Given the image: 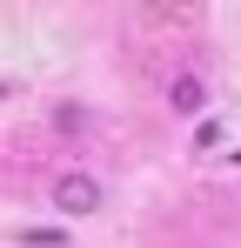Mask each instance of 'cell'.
Returning <instances> with one entry per match:
<instances>
[{
    "label": "cell",
    "mask_w": 241,
    "mask_h": 248,
    "mask_svg": "<svg viewBox=\"0 0 241 248\" xmlns=\"http://www.w3.org/2000/svg\"><path fill=\"white\" fill-rule=\"evenodd\" d=\"M167 101H174V114H201V101H208V87H201L195 74H181V81L167 87Z\"/></svg>",
    "instance_id": "2"
},
{
    "label": "cell",
    "mask_w": 241,
    "mask_h": 248,
    "mask_svg": "<svg viewBox=\"0 0 241 248\" xmlns=\"http://www.w3.org/2000/svg\"><path fill=\"white\" fill-rule=\"evenodd\" d=\"M54 208H60V215H94V208H101V181H94V174H60V181H54Z\"/></svg>",
    "instance_id": "1"
}]
</instances>
